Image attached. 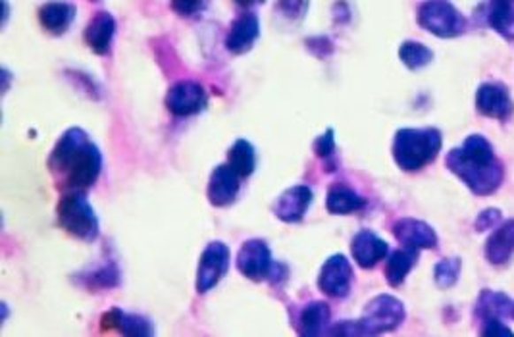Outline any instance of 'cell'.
<instances>
[{"mask_svg": "<svg viewBox=\"0 0 514 337\" xmlns=\"http://www.w3.org/2000/svg\"><path fill=\"white\" fill-rule=\"evenodd\" d=\"M447 166L478 195L494 193L502 180V168L494 149L482 135H470L461 149L447 157Z\"/></svg>", "mask_w": 514, "mask_h": 337, "instance_id": "2", "label": "cell"}, {"mask_svg": "<svg viewBox=\"0 0 514 337\" xmlns=\"http://www.w3.org/2000/svg\"><path fill=\"white\" fill-rule=\"evenodd\" d=\"M93 3H96V0H93Z\"/></svg>", "mask_w": 514, "mask_h": 337, "instance_id": "37", "label": "cell"}, {"mask_svg": "<svg viewBox=\"0 0 514 337\" xmlns=\"http://www.w3.org/2000/svg\"><path fill=\"white\" fill-rule=\"evenodd\" d=\"M499 220V211H486L482 214V218L478 220V230H487V227L494 226Z\"/></svg>", "mask_w": 514, "mask_h": 337, "instance_id": "35", "label": "cell"}, {"mask_svg": "<svg viewBox=\"0 0 514 337\" xmlns=\"http://www.w3.org/2000/svg\"><path fill=\"white\" fill-rule=\"evenodd\" d=\"M242 176L227 165L216 166L209 178V186H206V197L216 209H224V206L234 204L242 191Z\"/></svg>", "mask_w": 514, "mask_h": 337, "instance_id": "12", "label": "cell"}, {"mask_svg": "<svg viewBox=\"0 0 514 337\" xmlns=\"http://www.w3.org/2000/svg\"><path fill=\"white\" fill-rule=\"evenodd\" d=\"M418 253L417 249H409V247H403L397 249V251H393L387 257V264H386V280L391 287H399L404 278L410 274V270L414 268L418 260Z\"/></svg>", "mask_w": 514, "mask_h": 337, "instance_id": "23", "label": "cell"}, {"mask_svg": "<svg viewBox=\"0 0 514 337\" xmlns=\"http://www.w3.org/2000/svg\"><path fill=\"white\" fill-rule=\"evenodd\" d=\"M211 0H170V6L173 12L181 18H193L196 14L204 12Z\"/></svg>", "mask_w": 514, "mask_h": 337, "instance_id": "31", "label": "cell"}, {"mask_svg": "<svg viewBox=\"0 0 514 337\" xmlns=\"http://www.w3.org/2000/svg\"><path fill=\"white\" fill-rule=\"evenodd\" d=\"M512 303L505 297L501 295V293H491V291H484L482 297H479V304H478V312L482 314L486 320L491 318H501L505 317V314L512 312Z\"/></svg>", "mask_w": 514, "mask_h": 337, "instance_id": "28", "label": "cell"}, {"mask_svg": "<svg viewBox=\"0 0 514 337\" xmlns=\"http://www.w3.org/2000/svg\"><path fill=\"white\" fill-rule=\"evenodd\" d=\"M229 263H232V253L224 241H211L204 247L199 258L195 276V289L199 295L212 291L226 278Z\"/></svg>", "mask_w": 514, "mask_h": 337, "instance_id": "7", "label": "cell"}, {"mask_svg": "<svg viewBox=\"0 0 514 337\" xmlns=\"http://www.w3.org/2000/svg\"><path fill=\"white\" fill-rule=\"evenodd\" d=\"M57 220L62 230L85 243H95L101 237V222L87 199L85 191H68L57 206Z\"/></svg>", "mask_w": 514, "mask_h": 337, "instance_id": "4", "label": "cell"}, {"mask_svg": "<svg viewBox=\"0 0 514 337\" xmlns=\"http://www.w3.org/2000/svg\"><path fill=\"white\" fill-rule=\"evenodd\" d=\"M418 24L430 34L449 39L461 35L466 29V19L447 0H426L418 8Z\"/></svg>", "mask_w": 514, "mask_h": 337, "instance_id": "5", "label": "cell"}, {"mask_svg": "<svg viewBox=\"0 0 514 337\" xmlns=\"http://www.w3.org/2000/svg\"><path fill=\"white\" fill-rule=\"evenodd\" d=\"M314 201V191L309 186H293L283 191L272 206V212L283 224H299Z\"/></svg>", "mask_w": 514, "mask_h": 337, "instance_id": "11", "label": "cell"}, {"mask_svg": "<svg viewBox=\"0 0 514 337\" xmlns=\"http://www.w3.org/2000/svg\"><path fill=\"white\" fill-rule=\"evenodd\" d=\"M489 26L507 41L514 39V0H491Z\"/></svg>", "mask_w": 514, "mask_h": 337, "instance_id": "26", "label": "cell"}, {"mask_svg": "<svg viewBox=\"0 0 514 337\" xmlns=\"http://www.w3.org/2000/svg\"><path fill=\"white\" fill-rule=\"evenodd\" d=\"M227 165L243 180L250 178L257 170V150L247 139H237L227 150Z\"/></svg>", "mask_w": 514, "mask_h": 337, "instance_id": "25", "label": "cell"}, {"mask_svg": "<svg viewBox=\"0 0 514 337\" xmlns=\"http://www.w3.org/2000/svg\"><path fill=\"white\" fill-rule=\"evenodd\" d=\"M276 260L272 258V251L265 239H249L242 247L235 258L239 274L250 281L270 280Z\"/></svg>", "mask_w": 514, "mask_h": 337, "instance_id": "8", "label": "cell"}, {"mask_svg": "<svg viewBox=\"0 0 514 337\" xmlns=\"http://www.w3.org/2000/svg\"><path fill=\"white\" fill-rule=\"evenodd\" d=\"M486 335H512L510 330H507L505 326L501 324L499 318H491L486 322V330H484Z\"/></svg>", "mask_w": 514, "mask_h": 337, "instance_id": "34", "label": "cell"}, {"mask_svg": "<svg viewBox=\"0 0 514 337\" xmlns=\"http://www.w3.org/2000/svg\"><path fill=\"white\" fill-rule=\"evenodd\" d=\"M330 326H332L330 304L324 301H311L299 310L295 328H297L299 335L318 337V335H326Z\"/></svg>", "mask_w": 514, "mask_h": 337, "instance_id": "17", "label": "cell"}, {"mask_svg": "<svg viewBox=\"0 0 514 337\" xmlns=\"http://www.w3.org/2000/svg\"><path fill=\"white\" fill-rule=\"evenodd\" d=\"M391 230L403 247L422 251V249H433L437 245L433 227L417 218H401L393 224Z\"/></svg>", "mask_w": 514, "mask_h": 337, "instance_id": "14", "label": "cell"}, {"mask_svg": "<svg viewBox=\"0 0 514 337\" xmlns=\"http://www.w3.org/2000/svg\"><path fill=\"white\" fill-rule=\"evenodd\" d=\"M260 37V21L253 12H245L239 16L227 29L226 49L234 54H245L255 47Z\"/></svg>", "mask_w": 514, "mask_h": 337, "instance_id": "15", "label": "cell"}, {"mask_svg": "<svg viewBox=\"0 0 514 337\" xmlns=\"http://www.w3.org/2000/svg\"><path fill=\"white\" fill-rule=\"evenodd\" d=\"M476 106L484 116L495 118V119H505L512 112L510 96L505 87L499 83L497 85L486 83L479 87L478 96H476Z\"/></svg>", "mask_w": 514, "mask_h": 337, "instance_id": "19", "label": "cell"}, {"mask_svg": "<svg viewBox=\"0 0 514 337\" xmlns=\"http://www.w3.org/2000/svg\"><path fill=\"white\" fill-rule=\"evenodd\" d=\"M399 58L410 70H420L433 60V52L417 41H404L399 47Z\"/></svg>", "mask_w": 514, "mask_h": 337, "instance_id": "27", "label": "cell"}, {"mask_svg": "<svg viewBox=\"0 0 514 337\" xmlns=\"http://www.w3.org/2000/svg\"><path fill=\"white\" fill-rule=\"evenodd\" d=\"M512 253H514V220H509L489 237V241L486 245V257L494 264H502L507 263Z\"/></svg>", "mask_w": 514, "mask_h": 337, "instance_id": "24", "label": "cell"}, {"mask_svg": "<svg viewBox=\"0 0 514 337\" xmlns=\"http://www.w3.org/2000/svg\"><path fill=\"white\" fill-rule=\"evenodd\" d=\"M306 49L316 54L318 58H326L334 52V42L327 37H314L306 41Z\"/></svg>", "mask_w": 514, "mask_h": 337, "instance_id": "33", "label": "cell"}, {"mask_svg": "<svg viewBox=\"0 0 514 337\" xmlns=\"http://www.w3.org/2000/svg\"><path fill=\"white\" fill-rule=\"evenodd\" d=\"M458 274H461V260L458 258H445L441 263L435 264L433 276H435V284L441 289H447L456 284Z\"/></svg>", "mask_w": 514, "mask_h": 337, "instance_id": "30", "label": "cell"}, {"mask_svg": "<svg viewBox=\"0 0 514 337\" xmlns=\"http://www.w3.org/2000/svg\"><path fill=\"white\" fill-rule=\"evenodd\" d=\"M366 206V199L363 195H358L355 189H351L345 183H334L327 189L326 195V209L330 214L335 216H347L360 212Z\"/></svg>", "mask_w": 514, "mask_h": 337, "instance_id": "21", "label": "cell"}, {"mask_svg": "<svg viewBox=\"0 0 514 337\" xmlns=\"http://www.w3.org/2000/svg\"><path fill=\"white\" fill-rule=\"evenodd\" d=\"M351 255L360 268L370 270L389 257V245L372 230H360L351 239Z\"/></svg>", "mask_w": 514, "mask_h": 337, "instance_id": "13", "label": "cell"}, {"mask_svg": "<svg viewBox=\"0 0 514 337\" xmlns=\"http://www.w3.org/2000/svg\"><path fill=\"white\" fill-rule=\"evenodd\" d=\"M276 8L288 19H303L309 10V0H278Z\"/></svg>", "mask_w": 514, "mask_h": 337, "instance_id": "32", "label": "cell"}, {"mask_svg": "<svg viewBox=\"0 0 514 337\" xmlns=\"http://www.w3.org/2000/svg\"><path fill=\"white\" fill-rule=\"evenodd\" d=\"M335 150H337V143H335V132L334 127H327L322 135L316 137L314 141V152L316 157L322 158L327 166V172H335Z\"/></svg>", "mask_w": 514, "mask_h": 337, "instance_id": "29", "label": "cell"}, {"mask_svg": "<svg viewBox=\"0 0 514 337\" xmlns=\"http://www.w3.org/2000/svg\"><path fill=\"white\" fill-rule=\"evenodd\" d=\"M206 106H209V95H206L204 87L196 81H178L166 93V108L173 116L188 118L201 114Z\"/></svg>", "mask_w": 514, "mask_h": 337, "instance_id": "10", "label": "cell"}, {"mask_svg": "<svg viewBox=\"0 0 514 337\" xmlns=\"http://www.w3.org/2000/svg\"><path fill=\"white\" fill-rule=\"evenodd\" d=\"M235 4L239 6H245V8H250V6H255V4H265L266 0H234Z\"/></svg>", "mask_w": 514, "mask_h": 337, "instance_id": "36", "label": "cell"}, {"mask_svg": "<svg viewBox=\"0 0 514 337\" xmlns=\"http://www.w3.org/2000/svg\"><path fill=\"white\" fill-rule=\"evenodd\" d=\"M101 326L103 330H118L119 333L134 337H147L155 333V326H152V322L147 317H141V314L134 312H124L118 307L103 314Z\"/></svg>", "mask_w": 514, "mask_h": 337, "instance_id": "16", "label": "cell"}, {"mask_svg": "<svg viewBox=\"0 0 514 337\" xmlns=\"http://www.w3.org/2000/svg\"><path fill=\"white\" fill-rule=\"evenodd\" d=\"M49 168L68 191L93 188L103 172V152L81 127H70L50 150Z\"/></svg>", "mask_w": 514, "mask_h": 337, "instance_id": "1", "label": "cell"}, {"mask_svg": "<svg viewBox=\"0 0 514 337\" xmlns=\"http://www.w3.org/2000/svg\"><path fill=\"white\" fill-rule=\"evenodd\" d=\"M353 264L341 253L326 258L318 274V289L332 299H345L353 287Z\"/></svg>", "mask_w": 514, "mask_h": 337, "instance_id": "9", "label": "cell"}, {"mask_svg": "<svg viewBox=\"0 0 514 337\" xmlns=\"http://www.w3.org/2000/svg\"><path fill=\"white\" fill-rule=\"evenodd\" d=\"M119 281H122V272H119L116 260L111 258L103 260V264L83 270L78 274V284L87 291L114 289L119 286Z\"/></svg>", "mask_w": 514, "mask_h": 337, "instance_id": "20", "label": "cell"}, {"mask_svg": "<svg viewBox=\"0 0 514 337\" xmlns=\"http://www.w3.org/2000/svg\"><path fill=\"white\" fill-rule=\"evenodd\" d=\"M75 10L70 3H47L39 8V21L52 35H64L75 19Z\"/></svg>", "mask_w": 514, "mask_h": 337, "instance_id": "22", "label": "cell"}, {"mask_svg": "<svg viewBox=\"0 0 514 337\" xmlns=\"http://www.w3.org/2000/svg\"><path fill=\"white\" fill-rule=\"evenodd\" d=\"M116 35V19L111 12H98L85 27V42L98 57H106Z\"/></svg>", "mask_w": 514, "mask_h": 337, "instance_id": "18", "label": "cell"}, {"mask_svg": "<svg viewBox=\"0 0 514 337\" xmlns=\"http://www.w3.org/2000/svg\"><path fill=\"white\" fill-rule=\"evenodd\" d=\"M404 320V304L393 295L374 297L366 303V307L360 314V326H363L364 335H378L399 328Z\"/></svg>", "mask_w": 514, "mask_h": 337, "instance_id": "6", "label": "cell"}, {"mask_svg": "<svg viewBox=\"0 0 514 337\" xmlns=\"http://www.w3.org/2000/svg\"><path fill=\"white\" fill-rule=\"evenodd\" d=\"M441 143V134L435 127L399 129L393 139V160L403 172H418L440 155Z\"/></svg>", "mask_w": 514, "mask_h": 337, "instance_id": "3", "label": "cell"}]
</instances>
